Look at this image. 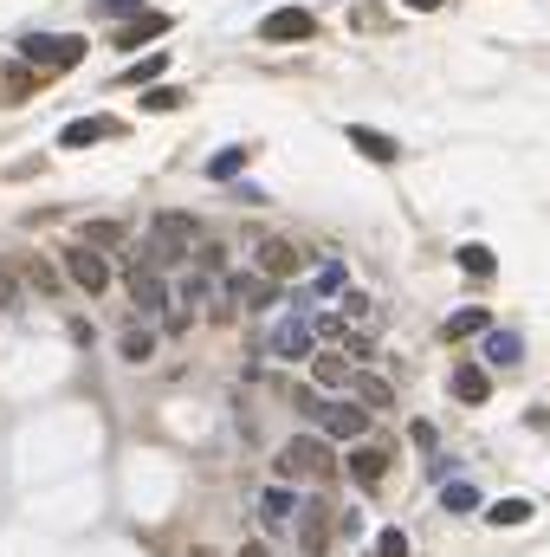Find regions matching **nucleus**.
I'll list each match as a JSON object with an SVG mask.
<instances>
[{"label": "nucleus", "mask_w": 550, "mask_h": 557, "mask_svg": "<svg viewBox=\"0 0 550 557\" xmlns=\"http://www.w3.org/2000/svg\"><path fill=\"white\" fill-rule=\"evenodd\" d=\"M311 383L324 389V396H343V389L356 383V370H350V357H343V350H311Z\"/></svg>", "instance_id": "nucleus-10"}, {"label": "nucleus", "mask_w": 550, "mask_h": 557, "mask_svg": "<svg viewBox=\"0 0 550 557\" xmlns=\"http://www.w3.org/2000/svg\"><path fill=\"white\" fill-rule=\"evenodd\" d=\"M233 557H272V551H266V545H259V538H253V545H240Z\"/></svg>", "instance_id": "nucleus-36"}, {"label": "nucleus", "mask_w": 550, "mask_h": 557, "mask_svg": "<svg viewBox=\"0 0 550 557\" xmlns=\"http://www.w3.org/2000/svg\"><path fill=\"white\" fill-rule=\"evenodd\" d=\"M13 305H20V279L0 266V311H13Z\"/></svg>", "instance_id": "nucleus-32"}, {"label": "nucleus", "mask_w": 550, "mask_h": 557, "mask_svg": "<svg viewBox=\"0 0 550 557\" xmlns=\"http://www.w3.org/2000/svg\"><path fill=\"white\" fill-rule=\"evenodd\" d=\"M460 273H466V279H492V273H499L492 247H460Z\"/></svg>", "instance_id": "nucleus-23"}, {"label": "nucleus", "mask_w": 550, "mask_h": 557, "mask_svg": "<svg viewBox=\"0 0 550 557\" xmlns=\"http://www.w3.org/2000/svg\"><path fill=\"white\" fill-rule=\"evenodd\" d=\"M136 7H143V0H98V13H104V20H130Z\"/></svg>", "instance_id": "nucleus-31"}, {"label": "nucleus", "mask_w": 550, "mask_h": 557, "mask_svg": "<svg viewBox=\"0 0 550 557\" xmlns=\"http://www.w3.org/2000/svg\"><path fill=\"white\" fill-rule=\"evenodd\" d=\"M149 350H156V331H123V357L130 363H143Z\"/></svg>", "instance_id": "nucleus-28"}, {"label": "nucleus", "mask_w": 550, "mask_h": 557, "mask_svg": "<svg viewBox=\"0 0 550 557\" xmlns=\"http://www.w3.org/2000/svg\"><path fill=\"white\" fill-rule=\"evenodd\" d=\"M149 247H156V260L149 266H182L188 253L201 247V227H195V214H156V221H149Z\"/></svg>", "instance_id": "nucleus-2"}, {"label": "nucleus", "mask_w": 550, "mask_h": 557, "mask_svg": "<svg viewBox=\"0 0 550 557\" xmlns=\"http://www.w3.org/2000/svg\"><path fill=\"white\" fill-rule=\"evenodd\" d=\"M169 26H175V13H162V7H136L130 20H117V52L149 46V39H162Z\"/></svg>", "instance_id": "nucleus-6"}, {"label": "nucleus", "mask_w": 550, "mask_h": 557, "mask_svg": "<svg viewBox=\"0 0 550 557\" xmlns=\"http://www.w3.org/2000/svg\"><path fill=\"white\" fill-rule=\"evenodd\" d=\"M272 467H279L285 480H324V473H337V454H330L324 434H292V441L279 447Z\"/></svg>", "instance_id": "nucleus-1"}, {"label": "nucleus", "mask_w": 550, "mask_h": 557, "mask_svg": "<svg viewBox=\"0 0 550 557\" xmlns=\"http://www.w3.org/2000/svg\"><path fill=\"white\" fill-rule=\"evenodd\" d=\"M376 557H408V538L395 532V525H382V538H376Z\"/></svg>", "instance_id": "nucleus-30"}, {"label": "nucleus", "mask_w": 550, "mask_h": 557, "mask_svg": "<svg viewBox=\"0 0 550 557\" xmlns=\"http://www.w3.org/2000/svg\"><path fill=\"white\" fill-rule=\"evenodd\" d=\"M201 266H208V273H220V266H227V247H214V240H208V247H201Z\"/></svg>", "instance_id": "nucleus-34"}, {"label": "nucleus", "mask_w": 550, "mask_h": 557, "mask_svg": "<svg viewBox=\"0 0 550 557\" xmlns=\"http://www.w3.org/2000/svg\"><path fill=\"white\" fill-rule=\"evenodd\" d=\"M350 480L363 486V493H376V486L389 480V447L382 441H356L350 447Z\"/></svg>", "instance_id": "nucleus-9"}, {"label": "nucleus", "mask_w": 550, "mask_h": 557, "mask_svg": "<svg viewBox=\"0 0 550 557\" xmlns=\"http://www.w3.org/2000/svg\"><path fill=\"white\" fill-rule=\"evenodd\" d=\"M272 350H279L285 363H311V350H318V331H311V318H285L279 331H272Z\"/></svg>", "instance_id": "nucleus-12"}, {"label": "nucleus", "mask_w": 550, "mask_h": 557, "mask_svg": "<svg viewBox=\"0 0 550 557\" xmlns=\"http://www.w3.org/2000/svg\"><path fill=\"white\" fill-rule=\"evenodd\" d=\"M33 285H39V292H52V285H59V273H52L46 260H33Z\"/></svg>", "instance_id": "nucleus-35"}, {"label": "nucleus", "mask_w": 550, "mask_h": 557, "mask_svg": "<svg viewBox=\"0 0 550 557\" xmlns=\"http://www.w3.org/2000/svg\"><path fill=\"white\" fill-rule=\"evenodd\" d=\"M343 285H350V273H343V266H337V260H330V266H324V273H318V298H337V292H343Z\"/></svg>", "instance_id": "nucleus-29"}, {"label": "nucleus", "mask_w": 550, "mask_h": 557, "mask_svg": "<svg viewBox=\"0 0 550 557\" xmlns=\"http://www.w3.org/2000/svg\"><path fill=\"white\" fill-rule=\"evenodd\" d=\"M518 350H525V344H518V331H492L486 337V363H518Z\"/></svg>", "instance_id": "nucleus-24"}, {"label": "nucleus", "mask_w": 550, "mask_h": 557, "mask_svg": "<svg viewBox=\"0 0 550 557\" xmlns=\"http://www.w3.org/2000/svg\"><path fill=\"white\" fill-rule=\"evenodd\" d=\"M311 415H318L324 441H350V447H356V441H369V421H376V415L363 409V402H350V396H324Z\"/></svg>", "instance_id": "nucleus-3"}, {"label": "nucleus", "mask_w": 550, "mask_h": 557, "mask_svg": "<svg viewBox=\"0 0 550 557\" xmlns=\"http://www.w3.org/2000/svg\"><path fill=\"white\" fill-rule=\"evenodd\" d=\"M453 402H466V409H479V402H486L492 396V376L486 370H479V363H460V370H453Z\"/></svg>", "instance_id": "nucleus-14"}, {"label": "nucleus", "mask_w": 550, "mask_h": 557, "mask_svg": "<svg viewBox=\"0 0 550 557\" xmlns=\"http://www.w3.org/2000/svg\"><path fill=\"white\" fill-rule=\"evenodd\" d=\"M123 240H130V227H123V221H85V247H98V253H117Z\"/></svg>", "instance_id": "nucleus-17"}, {"label": "nucleus", "mask_w": 550, "mask_h": 557, "mask_svg": "<svg viewBox=\"0 0 550 557\" xmlns=\"http://www.w3.org/2000/svg\"><path fill=\"white\" fill-rule=\"evenodd\" d=\"M298 273H305V260H298L292 240H259V279L285 285V279H298Z\"/></svg>", "instance_id": "nucleus-11"}, {"label": "nucleus", "mask_w": 550, "mask_h": 557, "mask_svg": "<svg viewBox=\"0 0 550 557\" xmlns=\"http://www.w3.org/2000/svg\"><path fill=\"white\" fill-rule=\"evenodd\" d=\"M343 137H350V149H356V156L382 162V169H389V162L402 156V143H395V137H382V130H369V124H350V130H343Z\"/></svg>", "instance_id": "nucleus-13"}, {"label": "nucleus", "mask_w": 550, "mask_h": 557, "mask_svg": "<svg viewBox=\"0 0 550 557\" xmlns=\"http://www.w3.org/2000/svg\"><path fill=\"white\" fill-rule=\"evenodd\" d=\"M259 39H272V46H298V39H318V13L305 7H279L259 20Z\"/></svg>", "instance_id": "nucleus-4"}, {"label": "nucleus", "mask_w": 550, "mask_h": 557, "mask_svg": "<svg viewBox=\"0 0 550 557\" xmlns=\"http://www.w3.org/2000/svg\"><path fill=\"white\" fill-rule=\"evenodd\" d=\"M402 7H415V13H434V7H447V0H402Z\"/></svg>", "instance_id": "nucleus-37"}, {"label": "nucleus", "mask_w": 550, "mask_h": 557, "mask_svg": "<svg viewBox=\"0 0 550 557\" xmlns=\"http://www.w3.org/2000/svg\"><path fill=\"white\" fill-rule=\"evenodd\" d=\"M65 273H72V285H85V292H110V260L98 247H65Z\"/></svg>", "instance_id": "nucleus-7"}, {"label": "nucleus", "mask_w": 550, "mask_h": 557, "mask_svg": "<svg viewBox=\"0 0 550 557\" xmlns=\"http://www.w3.org/2000/svg\"><path fill=\"white\" fill-rule=\"evenodd\" d=\"M486 324H492L486 305H460V311L447 318V337H473V331H486Z\"/></svg>", "instance_id": "nucleus-21"}, {"label": "nucleus", "mask_w": 550, "mask_h": 557, "mask_svg": "<svg viewBox=\"0 0 550 557\" xmlns=\"http://www.w3.org/2000/svg\"><path fill=\"white\" fill-rule=\"evenodd\" d=\"M330 545V506H305V532H298V551L305 557H324Z\"/></svg>", "instance_id": "nucleus-15"}, {"label": "nucleus", "mask_w": 550, "mask_h": 557, "mask_svg": "<svg viewBox=\"0 0 550 557\" xmlns=\"http://www.w3.org/2000/svg\"><path fill=\"white\" fill-rule=\"evenodd\" d=\"M356 402H363V409L376 415V409H389V402H395V389L382 383V376H356Z\"/></svg>", "instance_id": "nucleus-22"}, {"label": "nucleus", "mask_w": 550, "mask_h": 557, "mask_svg": "<svg viewBox=\"0 0 550 557\" xmlns=\"http://www.w3.org/2000/svg\"><path fill=\"white\" fill-rule=\"evenodd\" d=\"M162 72H169V59H162V52H143V59H136L130 65V72H123V85H136V91H149V85H156V78Z\"/></svg>", "instance_id": "nucleus-19"}, {"label": "nucleus", "mask_w": 550, "mask_h": 557, "mask_svg": "<svg viewBox=\"0 0 550 557\" xmlns=\"http://www.w3.org/2000/svg\"><path fill=\"white\" fill-rule=\"evenodd\" d=\"M143 111H156V117L162 111H182V85H149L143 91Z\"/></svg>", "instance_id": "nucleus-25"}, {"label": "nucleus", "mask_w": 550, "mask_h": 557, "mask_svg": "<svg viewBox=\"0 0 550 557\" xmlns=\"http://www.w3.org/2000/svg\"><path fill=\"white\" fill-rule=\"evenodd\" d=\"M311 331H318V344H337V337H343V318H311Z\"/></svg>", "instance_id": "nucleus-33"}, {"label": "nucleus", "mask_w": 550, "mask_h": 557, "mask_svg": "<svg viewBox=\"0 0 550 557\" xmlns=\"http://www.w3.org/2000/svg\"><path fill=\"white\" fill-rule=\"evenodd\" d=\"M123 285H130V298L149 311V318H169V285H162V266H130Z\"/></svg>", "instance_id": "nucleus-8"}, {"label": "nucleus", "mask_w": 550, "mask_h": 557, "mask_svg": "<svg viewBox=\"0 0 550 557\" xmlns=\"http://www.w3.org/2000/svg\"><path fill=\"white\" fill-rule=\"evenodd\" d=\"M292 512H298V499L285 493V486H266V493H259V519H266V525H285Z\"/></svg>", "instance_id": "nucleus-18"}, {"label": "nucleus", "mask_w": 550, "mask_h": 557, "mask_svg": "<svg viewBox=\"0 0 550 557\" xmlns=\"http://www.w3.org/2000/svg\"><path fill=\"white\" fill-rule=\"evenodd\" d=\"M531 519V499H499V506H486V525H499V532H512V525Z\"/></svg>", "instance_id": "nucleus-20"}, {"label": "nucleus", "mask_w": 550, "mask_h": 557, "mask_svg": "<svg viewBox=\"0 0 550 557\" xmlns=\"http://www.w3.org/2000/svg\"><path fill=\"white\" fill-rule=\"evenodd\" d=\"M440 506H447V512H473L479 506V486L473 480H453L447 493H440Z\"/></svg>", "instance_id": "nucleus-26"}, {"label": "nucleus", "mask_w": 550, "mask_h": 557, "mask_svg": "<svg viewBox=\"0 0 550 557\" xmlns=\"http://www.w3.org/2000/svg\"><path fill=\"white\" fill-rule=\"evenodd\" d=\"M110 130H117L110 117H85V124H65V130H59V143H65V149H85V143H104Z\"/></svg>", "instance_id": "nucleus-16"}, {"label": "nucleus", "mask_w": 550, "mask_h": 557, "mask_svg": "<svg viewBox=\"0 0 550 557\" xmlns=\"http://www.w3.org/2000/svg\"><path fill=\"white\" fill-rule=\"evenodd\" d=\"M246 169V149H220V156L208 162V175H214V182H227V175H240Z\"/></svg>", "instance_id": "nucleus-27"}, {"label": "nucleus", "mask_w": 550, "mask_h": 557, "mask_svg": "<svg viewBox=\"0 0 550 557\" xmlns=\"http://www.w3.org/2000/svg\"><path fill=\"white\" fill-rule=\"evenodd\" d=\"M20 52H26V59H39V65H78V59H85V39H78V33H26Z\"/></svg>", "instance_id": "nucleus-5"}]
</instances>
